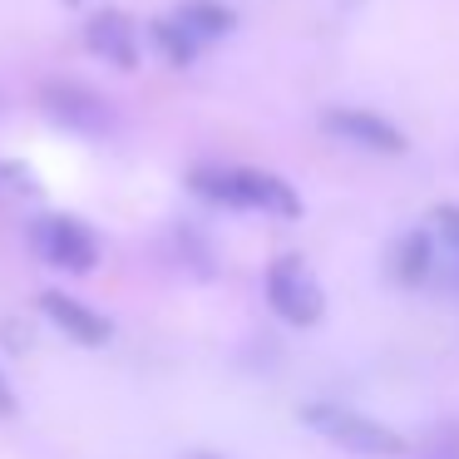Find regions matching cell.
I'll list each match as a JSON object with an SVG mask.
<instances>
[{"instance_id": "6da1fadb", "label": "cell", "mask_w": 459, "mask_h": 459, "mask_svg": "<svg viewBox=\"0 0 459 459\" xmlns=\"http://www.w3.org/2000/svg\"><path fill=\"white\" fill-rule=\"evenodd\" d=\"M188 188L198 198L228 203V208H262V212H277V218H301L297 188L257 169H193Z\"/></svg>"}, {"instance_id": "7a4b0ae2", "label": "cell", "mask_w": 459, "mask_h": 459, "mask_svg": "<svg viewBox=\"0 0 459 459\" xmlns=\"http://www.w3.org/2000/svg\"><path fill=\"white\" fill-rule=\"evenodd\" d=\"M301 420H307L316 435H326L331 445L356 449V455L390 459V455L405 449V439H400L390 425H380V420H370V415H356V410H346V405H331V400H311V405H301Z\"/></svg>"}, {"instance_id": "3957f363", "label": "cell", "mask_w": 459, "mask_h": 459, "mask_svg": "<svg viewBox=\"0 0 459 459\" xmlns=\"http://www.w3.org/2000/svg\"><path fill=\"white\" fill-rule=\"evenodd\" d=\"M35 100H40V109L50 114L55 124H65V129H74V134L104 139V134L114 129V109L94 90H84V84H74V80H45Z\"/></svg>"}, {"instance_id": "277c9868", "label": "cell", "mask_w": 459, "mask_h": 459, "mask_svg": "<svg viewBox=\"0 0 459 459\" xmlns=\"http://www.w3.org/2000/svg\"><path fill=\"white\" fill-rule=\"evenodd\" d=\"M267 307L277 311L287 326H316L326 301H321V287L307 277L297 257H277L267 272Z\"/></svg>"}, {"instance_id": "5b68a950", "label": "cell", "mask_w": 459, "mask_h": 459, "mask_svg": "<svg viewBox=\"0 0 459 459\" xmlns=\"http://www.w3.org/2000/svg\"><path fill=\"white\" fill-rule=\"evenodd\" d=\"M35 252L65 272H94L100 267V247H94L90 228L74 218H40L35 222Z\"/></svg>"}, {"instance_id": "8992f818", "label": "cell", "mask_w": 459, "mask_h": 459, "mask_svg": "<svg viewBox=\"0 0 459 459\" xmlns=\"http://www.w3.org/2000/svg\"><path fill=\"white\" fill-rule=\"evenodd\" d=\"M326 134L346 143H360L370 153H405V129L385 119V114H370V109H326Z\"/></svg>"}, {"instance_id": "52a82bcc", "label": "cell", "mask_w": 459, "mask_h": 459, "mask_svg": "<svg viewBox=\"0 0 459 459\" xmlns=\"http://www.w3.org/2000/svg\"><path fill=\"white\" fill-rule=\"evenodd\" d=\"M35 307L50 316V326H60L70 341H80V346H104V341L114 336V321L104 316V311L84 307V301L65 297V291H40L35 297Z\"/></svg>"}, {"instance_id": "ba28073f", "label": "cell", "mask_w": 459, "mask_h": 459, "mask_svg": "<svg viewBox=\"0 0 459 459\" xmlns=\"http://www.w3.org/2000/svg\"><path fill=\"white\" fill-rule=\"evenodd\" d=\"M84 45H90L104 65H114V70H134V65H139L134 25H129V15H119V11H100V15H94V21L84 25Z\"/></svg>"}, {"instance_id": "9c48e42d", "label": "cell", "mask_w": 459, "mask_h": 459, "mask_svg": "<svg viewBox=\"0 0 459 459\" xmlns=\"http://www.w3.org/2000/svg\"><path fill=\"white\" fill-rule=\"evenodd\" d=\"M178 21L188 25L198 40H222V35L238 25V15H232L222 0H183V5H178Z\"/></svg>"}, {"instance_id": "30bf717a", "label": "cell", "mask_w": 459, "mask_h": 459, "mask_svg": "<svg viewBox=\"0 0 459 459\" xmlns=\"http://www.w3.org/2000/svg\"><path fill=\"white\" fill-rule=\"evenodd\" d=\"M429 262H435V238L429 232H405L395 247V277L400 287H420L429 277Z\"/></svg>"}, {"instance_id": "8fae6325", "label": "cell", "mask_w": 459, "mask_h": 459, "mask_svg": "<svg viewBox=\"0 0 459 459\" xmlns=\"http://www.w3.org/2000/svg\"><path fill=\"white\" fill-rule=\"evenodd\" d=\"M153 45H159V55L173 65V70H188V65L198 60V50H203V40L183 21H153Z\"/></svg>"}, {"instance_id": "7c38bea8", "label": "cell", "mask_w": 459, "mask_h": 459, "mask_svg": "<svg viewBox=\"0 0 459 459\" xmlns=\"http://www.w3.org/2000/svg\"><path fill=\"white\" fill-rule=\"evenodd\" d=\"M435 228L445 232V247H455V252H459V208H455V203L435 208Z\"/></svg>"}, {"instance_id": "4fadbf2b", "label": "cell", "mask_w": 459, "mask_h": 459, "mask_svg": "<svg viewBox=\"0 0 459 459\" xmlns=\"http://www.w3.org/2000/svg\"><path fill=\"white\" fill-rule=\"evenodd\" d=\"M0 415H15V390L5 376H0Z\"/></svg>"}, {"instance_id": "5bb4252c", "label": "cell", "mask_w": 459, "mask_h": 459, "mask_svg": "<svg viewBox=\"0 0 459 459\" xmlns=\"http://www.w3.org/2000/svg\"><path fill=\"white\" fill-rule=\"evenodd\" d=\"M188 459H222V455H208V449H198V455H188Z\"/></svg>"}, {"instance_id": "9a60e30c", "label": "cell", "mask_w": 459, "mask_h": 459, "mask_svg": "<svg viewBox=\"0 0 459 459\" xmlns=\"http://www.w3.org/2000/svg\"><path fill=\"white\" fill-rule=\"evenodd\" d=\"M65 5H84V0H65Z\"/></svg>"}]
</instances>
